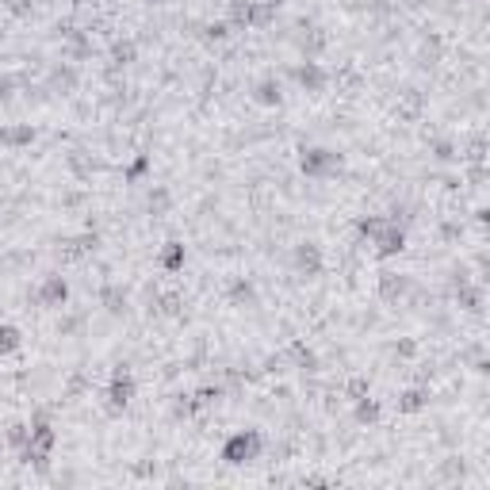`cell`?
Listing matches in <instances>:
<instances>
[{
	"instance_id": "4fadbf2b",
	"label": "cell",
	"mask_w": 490,
	"mask_h": 490,
	"mask_svg": "<svg viewBox=\"0 0 490 490\" xmlns=\"http://www.w3.org/2000/svg\"><path fill=\"white\" fill-rule=\"evenodd\" d=\"M173 207H176V195H173L169 184H150V188H146V195H142V215H150L154 222H161V219L173 215Z\"/></svg>"
},
{
	"instance_id": "836d02e7",
	"label": "cell",
	"mask_w": 490,
	"mask_h": 490,
	"mask_svg": "<svg viewBox=\"0 0 490 490\" xmlns=\"http://www.w3.org/2000/svg\"><path fill=\"white\" fill-rule=\"evenodd\" d=\"M154 471H157V464H150V460H142V464H135V476H138V479H150V476H154Z\"/></svg>"
},
{
	"instance_id": "603a6c76",
	"label": "cell",
	"mask_w": 490,
	"mask_h": 490,
	"mask_svg": "<svg viewBox=\"0 0 490 490\" xmlns=\"http://www.w3.org/2000/svg\"><path fill=\"white\" fill-rule=\"evenodd\" d=\"M85 325H89V310L61 306V315H58V322H54V334H58V337H77V334H85Z\"/></svg>"
},
{
	"instance_id": "277c9868",
	"label": "cell",
	"mask_w": 490,
	"mask_h": 490,
	"mask_svg": "<svg viewBox=\"0 0 490 490\" xmlns=\"http://www.w3.org/2000/svg\"><path fill=\"white\" fill-rule=\"evenodd\" d=\"M287 80H296L299 92L310 96V100H322V96L330 92V85H334V70H325V65L315 61V58H303V61H296L287 70Z\"/></svg>"
},
{
	"instance_id": "6da1fadb",
	"label": "cell",
	"mask_w": 490,
	"mask_h": 490,
	"mask_svg": "<svg viewBox=\"0 0 490 490\" xmlns=\"http://www.w3.org/2000/svg\"><path fill=\"white\" fill-rule=\"evenodd\" d=\"M299 173L306 181L325 184V181H337L345 173V154L334 150V146H303L299 150Z\"/></svg>"
},
{
	"instance_id": "3957f363",
	"label": "cell",
	"mask_w": 490,
	"mask_h": 490,
	"mask_svg": "<svg viewBox=\"0 0 490 490\" xmlns=\"http://www.w3.org/2000/svg\"><path fill=\"white\" fill-rule=\"evenodd\" d=\"M287 265H291V276L315 284V280H322V272H325V253H322V245L315 238H299L287 250Z\"/></svg>"
},
{
	"instance_id": "f1b7e54d",
	"label": "cell",
	"mask_w": 490,
	"mask_h": 490,
	"mask_svg": "<svg viewBox=\"0 0 490 490\" xmlns=\"http://www.w3.org/2000/svg\"><path fill=\"white\" fill-rule=\"evenodd\" d=\"M27 440H31V421H12V426L5 429V445L12 452H24Z\"/></svg>"
},
{
	"instance_id": "44dd1931",
	"label": "cell",
	"mask_w": 490,
	"mask_h": 490,
	"mask_svg": "<svg viewBox=\"0 0 490 490\" xmlns=\"http://www.w3.org/2000/svg\"><path fill=\"white\" fill-rule=\"evenodd\" d=\"M353 421H356V429H375V426H380V421H383L380 399H372V395L353 399Z\"/></svg>"
},
{
	"instance_id": "ba28073f",
	"label": "cell",
	"mask_w": 490,
	"mask_h": 490,
	"mask_svg": "<svg viewBox=\"0 0 490 490\" xmlns=\"http://www.w3.org/2000/svg\"><path fill=\"white\" fill-rule=\"evenodd\" d=\"M42 89L51 96H65V100H70V96H77V89H80V65L58 58L51 70L42 73Z\"/></svg>"
},
{
	"instance_id": "ffe728a7",
	"label": "cell",
	"mask_w": 490,
	"mask_h": 490,
	"mask_svg": "<svg viewBox=\"0 0 490 490\" xmlns=\"http://www.w3.org/2000/svg\"><path fill=\"white\" fill-rule=\"evenodd\" d=\"M65 169H70L77 181H92V176L100 173V157H96L92 150H80V146H77V150L65 154Z\"/></svg>"
},
{
	"instance_id": "7c38bea8",
	"label": "cell",
	"mask_w": 490,
	"mask_h": 490,
	"mask_svg": "<svg viewBox=\"0 0 490 490\" xmlns=\"http://www.w3.org/2000/svg\"><path fill=\"white\" fill-rule=\"evenodd\" d=\"M250 100L257 108H280L284 104V77H276V73H265V77H257L253 85H250Z\"/></svg>"
},
{
	"instance_id": "83f0119b",
	"label": "cell",
	"mask_w": 490,
	"mask_h": 490,
	"mask_svg": "<svg viewBox=\"0 0 490 490\" xmlns=\"http://www.w3.org/2000/svg\"><path fill=\"white\" fill-rule=\"evenodd\" d=\"M89 391H92V375H85V372H73L70 380H65V387H61V399L77 402L80 395H89Z\"/></svg>"
},
{
	"instance_id": "d4e9b609",
	"label": "cell",
	"mask_w": 490,
	"mask_h": 490,
	"mask_svg": "<svg viewBox=\"0 0 490 490\" xmlns=\"http://www.w3.org/2000/svg\"><path fill=\"white\" fill-rule=\"evenodd\" d=\"M429 157L440 161V165H452V161H460L456 138H452V135H433V138H429Z\"/></svg>"
},
{
	"instance_id": "ac0fdd59",
	"label": "cell",
	"mask_w": 490,
	"mask_h": 490,
	"mask_svg": "<svg viewBox=\"0 0 490 490\" xmlns=\"http://www.w3.org/2000/svg\"><path fill=\"white\" fill-rule=\"evenodd\" d=\"M184 265H188V245L181 238H169L157 250V269L165 276H176V272H184Z\"/></svg>"
},
{
	"instance_id": "8992f818",
	"label": "cell",
	"mask_w": 490,
	"mask_h": 490,
	"mask_svg": "<svg viewBox=\"0 0 490 490\" xmlns=\"http://www.w3.org/2000/svg\"><path fill=\"white\" fill-rule=\"evenodd\" d=\"M135 395H138L135 375H130V372H111L108 375V387H104V410L111 418H123L127 406L135 402Z\"/></svg>"
},
{
	"instance_id": "52a82bcc",
	"label": "cell",
	"mask_w": 490,
	"mask_h": 490,
	"mask_svg": "<svg viewBox=\"0 0 490 490\" xmlns=\"http://www.w3.org/2000/svg\"><path fill=\"white\" fill-rule=\"evenodd\" d=\"M291 42H296V51L303 58H322L325 54V46H330V31H325L318 20H299L296 31H291Z\"/></svg>"
},
{
	"instance_id": "484cf974",
	"label": "cell",
	"mask_w": 490,
	"mask_h": 490,
	"mask_svg": "<svg viewBox=\"0 0 490 490\" xmlns=\"http://www.w3.org/2000/svg\"><path fill=\"white\" fill-rule=\"evenodd\" d=\"M154 173V157L150 154H135V161L123 169V184H142Z\"/></svg>"
},
{
	"instance_id": "7402d4cb",
	"label": "cell",
	"mask_w": 490,
	"mask_h": 490,
	"mask_svg": "<svg viewBox=\"0 0 490 490\" xmlns=\"http://www.w3.org/2000/svg\"><path fill=\"white\" fill-rule=\"evenodd\" d=\"M253 8L257 0H226L222 20L231 24V31H253Z\"/></svg>"
},
{
	"instance_id": "5b68a950",
	"label": "cell",
	"mask_w": 490,
	"mask_h": 490,
	"mask_svg": "<svg viewBox=\"0 0 490 490\" xmlns=\"http://www.w3.org/2000/svg\"><path fill=\"white\" fill-rule=\"evenodd\" d=\"M414 284H418V280H414L410 272L380 269V276H375V299H380L383 306H406V299H410Z\"/></svg>"
},
{
	"instance_id": "2e32d148",
	"label": "cell",
	"mask_w": 490,
	"mask_h": 490,
	"mask_svg": "<svg viewBox=\"0 0 490 490\" xmlns=\"http://www.w3.org/2000/svg\"><path fill=\"white\" fill-rule=\"evenodd\" d=\"M429 402H433V391L426 383H410V387H402L399 395H395V410L402 418H414L421 410H429Z\"/></svg>"
},
{
	"instance_id": "d6a6232c",
	"label": "cell",
	"mask_w": 490,
	"mask_h": 490,
	"mask_svg": "<svg viewBox=\"0 0 490 490\" xmlns=\"http://www.w3.org/2000/svg\"><path fill=\"white\" fill-rule=\"evenodd\" d=\"M15 89H20V77H12V73H0V104H8Z\"/></svg>"
},
{
	"instance_id": "8fae6325",
	"label": "cell",
	"mask_w": 490,
	"mask_h": 490,
	"mask_svg": "<svg viewBox=\"0 0 490 490\" xmlns=\"http://www.w3.org/2000/svg\"><path fill=\"white\" fill-rule=\"evenodd\" d=\"M222 296H226V303H231L234 310H257L260 306V291L253 284V276H241V272H234L231 280H226Z\"/></svg>"
},
{
	"instance_id": "cb8c5ba5",
	"label": "cell",
	"mask_w": 490,
	"mask_h": 490,
	"mask_svg": "<svg viewBox=\"0 0 490 490\" xmlns=\"http://www.w3.org/2000/svg\"><path fill=\"white\" fill-rule=\"evenodd\" d=\"M195 414H200L195 395H173L169 399V421H173V426H184V421H192Z\"/></svg>"
},
{
	"instance_id": "7a4b0ae2",
	"label": "cell",
	"mask_w": 490,
	"mask_h": 490,
	"mask_svg": "<svg viewBox=\"0 0 490 490\" xmlns=\"http://www.w3.org/2000/svg\"><path fill=\"white\" fill-rule=\"evenodd\" d=\"M222 464L226 467H250L265 456V433L260 429H238L222 440Z\"/></svg>"
},
{
	"instance_id": "1f68e13d",
	"label": "cell",
	"mask_w": 490,
	"mask_h": 490,
	"mask_svg": "<svg viewBox=\"0 0 490 490\" xmlns=\"http://www.w3.org/2000/svg\"><path fill=\"white\" fill-rule=\"evenodd\" d=\"M440 241H445V245H456V241H460L464 238V222H456V219H448V222H440Z\"/></svg>"
},
{
	"instance_id": "4dcf8cb0",
	"label": "cell",
	"mask_w": 490,
	"mask_h": 490,
	"mask_svg": "<svg viewBox=\"0 0 490 490\" xmlns=\"http://www.w3.org/2000/svg\"><path fill=\"white\" fill-rule=\"evenodd\" d=\"M391 356H399V361H418L421 349L414 337H399V341H391Z\"/></svg>"
},
{
	"instance_id": "d6986e66",
	"label": "cell",
	"mask_w": 490,
	"mask_h": 490,
	"mask_svg": "<svg viewBox=\"0 0 490 490\" xmlns=\"http://www.w3.org/2000/svg\"><path fill=\"white\" fill-rule=\"evenodd\" d=\"M364 73L356 70V65H341V70H334V85L330 89H337V96L341 100H356V96L364 92Z\"/></svg>"
},
{
	"instance_id": "f546056e",
	"label": "cell",
	"mask_w": 490,
	"mask_h": 490,
	"mask_svg": "<svg viewBox=\"0 0 490 490\" xmlns=\"http://www.w3.org/2000/svg\"><path fill=\"white\" fill-rule=\"evenodd\" d=\"M39 0H0V12H8L12 20H31Z\"/></svg>"
},
{
	"instance_id": "9c48e42d",
	"label": "cell",
	"mask_w": 490,
	"mask_h": 490,
	"mask_svg": "<svg viewBox=\"0 0 490 490\" xmlns=\"http://www.w3.org/2000/svg\"><path fill=\"white\" fill-rule=\"evenodd\" d=\"M368 253H372L375 260H395V257H402V253H406V226L395 222V219H387L383 231L368 241Z\"/></svg>"
},
{
	"instance_id": "4316f807",
	"label": "cell",
	"mask_w": 490,
	"mask_h": 490,
	"mask_svg": "<svg viewBox=\"0 0 490 490\" xmlns=\"http://www.w3.org/2000/svg\"><path fill=\"white\" fill-rule=\"evenodd\" d=\"M24 349V330L12 322H0V356H15Z\"/></svg>"
},
{
	"instance_id": "5bb4252c",
	"label": "cell",
	"mask_w": 490,
	"mask_h": 490,
	"mask_svg": "<svg viewBox=\"0 0 490 490\" xmlns=\"http://www.w3.org/2000/svg\"><path fill=\"white\" fill-rule=\"evenodd\" d=\"M284 356H287V368H296L303 375H318L322 372V356L310 349L303 337H291L287 345H284Z\"/></svg>"
},
{
	"instance_id": "e0dca14e",
	"label": "cell",
	"mask_w": 490,
	"mask_h": 490,
	"mask_svg": "<svg viewBox=\"0 0 490 490\" xmlns=\"http://www.w3.org/2000/svg\"><path fill=\"white\" fill-rule=\"evenodd\" d=\"M39 138V130L31 127V123H0V150H12V154H20L27 150L31 142Z\"/></svg>"
},
{
	"instance_id": "30bf717a",
	"label": "cell",
	"mask_w": 490,
	"mask_h": 490,
	"mask_svg": "<svg viewBox=\"0 0 490 490\" xmlns=\"http://www.w3.org/2000/svg\"><path fill=\"white\" fill-rule=\"evenodd\" d=\"M35 306L39 310H61L70 306V280L61 272H42V280L35 284Z\"/></svg>"
},
{
	"instance_id": "9a60e30c",
	"label": "cell",
	"mask_w": 490,
	"mask_h": 490,
	"mask_svg": "<svg viewBox=\"0 0 490 490\" xmlns=\"http://www.w3.org/2000/svg\"><path fill=\"white\" fill-rule=\"evenodd\" d=\"M96 303L104 306V315H111V318H127L130 315V291L123 287V284H116V280H108V284H100V291H96Z\"/></svg>"
}]
</instances>
